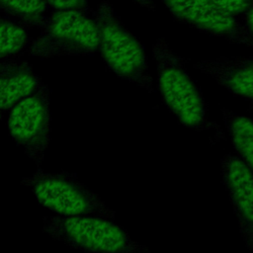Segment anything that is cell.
Returning <instances> with one entry per match:
<instances>
[{
    "label": "cell",
    "mask_w": 253,
    "mask_h": 253,
    "mask_svg": "<svg viewBox=\"0 0 253 253\" xmlns=\"http://www.w3.org/2000/svg\"><path fill=\"white\" fill-rule=\"evenodd\" d=\"M214 5L221 11L237 17L245 13L253 4V1H213Z\"/></svg>",
    "instance_id": "15"
},
{
    "label": "cell",
    "mask_w": 253,
    "mask_h": 253,
    "mask_svg": "<svg viewBox=\"0 0 253 253\" xmlns=\"http://www.w3.org/2000/svg\"><path fill=\"white\" fill-rule=\"evenodd\" d=\"M221 175L242 239L246 247L253 251V175L232 154H226L221 159Z\"/></svg>",
    "instance_id": "8"
},
{
    "label": "cell",
    "mask_w": 253,
    "mask_h": 253,
    "mask_svg": "<svg viewBox=\"0 0 253 253\" xmlns=\"http://www.w3.org/2000/svg\"><path fill=\"white\" fill-rule=\"evenodd\" d=\"M222 115L236 156L253 175V120L225 108Z\"/></svg>",
    "instance_id": "11"
},
{
    "label": "cell",
    "mask_w": 253,
    "mask_h": 253,
    "mask_svg": "<svg viewBox=\"0 0 253 253\" xmlns=\"http://www.w3.org/2000/svg\"><path fill=\"white\" fill-rule=\"evenodd\" d=\"M157 69V86L167 108L186 127L204 131L218 129L209 120L205 99L185 67V59L176 54L164 38L152 48Z\"/></svg>",
    "instance_id": "1"
},
{
    "label": "cell",
    "mask_w": 253,
    "mask_h": 253,
    "mask_svg": "<svg viewBox=\"0 0 253 253\" xmlns=\"http://www.w3.org/2000/svg\"><path fill=\"white\" fill-rule=\"evenodd\" d=\"M47 3L52 11L94 13V10L86 1H47Z\"/></svg>",
    "instance_id": "14"
},
{
    "label": "cell",
    "mask_w": 253,
    "mask_h": 253,
    "mask_svg": "<svg viewBox=\"0 0 253 253\" xmlns=\"http://www.w3.org/2000/svg\"><path fill=\"white\" fill-rule=\"evenodd\" d=\"M21 184L29 187L37 201L58 216L115 218V211L82 184L74 173H46L38 168L32 176L23 178Z\"/></svg>",
    "instance_id": "5"
},
{
    "label": "cell",
    "mask_w": 253,
    "mask_h": 253,
    "mask_svg": "<svg viewBox=\"0 0 253 253\" xmlns=\"http://www.w3.org/2000/svg\"><path fill=\"white\" fill-rule=\"evenodd\" d=\"M173 18L203 33L224 38L245 44L253 49V35L237 17L218 9L213 1H166L163 2Z\"/></svg>",
    "instance_id": "7"
},
{
    "label": "cell",
    "mask_w": 253,
    "mask_h": 253,
    "mask_svg": "<svg viewBox=\"0 0 253 253\" xmlns=\"http://www.w3.org/2000/svg\"><path fill=\"white\" fill-rule=\"evenodd\" d=\"M242 16H243L244 24L246 25V27L249 29V31L253 35V4L245 13L242 14Z\"/></svg>",
    "instance_id": "16"
},
{
    "label": "cell",
    "mask_w": 253,
    "mask_h": 253,
    "mask_svg": "<svg viewBox=\"0 0 253 253\" xmlns=\"http://www.w3.org/2000/svg\"><path fill=\"white\" fill-rule=\"evenodd\" d=\"M13 140L40 167L50 140L49 89L45 85L14 107L7 121Z\"/></svg>",
    "instance_id": "6"
},
{
    "label": "cell",
    "mask_w": 253,
    "mask_h": 253,
    "mask_svg": "<svg viewBox=\"0 0 253 253\" xmlns=\"http://www.w3.org/2000/svg\"><path fill=\"white\" fill-rule=\"evenodd\" d=\"M45 84L33 71L28 61L19 57L1 59V115L11 111L23 100L33 96Z\"/></svg>",
    "instance_id": "10"
},
{
    "label": "cell",
    "mask_w": 253,
    "mask_h": 253,
    "mask_svg": "<svg viewBox=\"0 0 253 253\" xmlns=\"http://www.w3.org/2000/svg\"><path fill=\"white\" fill-rule=\"evenodd\" d=\"M248 110H249L250 114H251L252 117H253V102H250V105H249V107H248ZM252 120H253V119H252Z\"/></svg>",
    "instance_id": "17"
},
{
    "label": "cell",
    "mask_w": 253,
    "mask_h": 253,
    "mask_svg": "<svg viewBox=\"0 0 253 253\" xmlns=\"http://www.w3.org/2000/svg\"><path fill=\"white\" fill-rule=\"evenodd\" d=\"M42 230L87 253H150L113 220L98 216H45Z\"/></svg>",
    "instance_id": "3"
},
{
    "label": "cell",
    "mask_w": 253,
    "mask_h": 253,
    "mask_svg": "<svg viewBox=\"0 0 253 253\" xmlns=\"http://www.w3.org/2000/svg\"><path fill=\"white\" fill-rule=\"evenodd\" d=\"M99 30V50L109 70L123 80L135 83L153 93L147 58L140 42L126 28L109 2L94 10Z\"/></svg>",
    "instance_id": "2"
},
{
    "label": "cell",
    "mask_w": 253,
    "mask_h": 253,
    "mask_svg": "<svg viewBox=\"0 0 253 253\" xmlns=\"http://www.w3.org/2000/svg\"><path fill=\"white\" fill-rule=\"evenodd\" d=\"M29 29L4 16L1 17V59L15 58L29 47Z\"/></svg>",
    "instance_id": "13"
},
{
    "label": "cell",
    "mask_w": 253,
    "mask_h": 253,
    "mask_svg": "<svg viewBox=\"0 0 253 253\" xmlns=\"http://www.w3.org/2000/svg\"><path fill=\"white\" fill-rule=\"evenodd\" d=\"M193 67L212 77L234 96L253 102V57H219L202 60Z\"/></svg>",
    "instance_id": "9"
},
{
    "label": "cell",
    "mask_w": 253,
    "mask_h": 253,
    "mask_svg": "<svg viewBox=\"0 0 253 253\" xmlns=\"http://www.w3.org/2000/svg\"><path fill=\"white\" fill-rule=\"evenodd\" d=\"M99 50V30L94 13L52 11L26 53L41 58L92 55Z\"/></svg>",
    "instance_id": "4"
},
{
    "label": "cell",
    "mask_w": 253,
    "mask_h": 253,
    "mask_svg": "<svg viewBox=\"0 0 253 253\" xmlns=\"http://www.w3.org/2000/svg\"><path fill=\"white\" fill-rule=\"evenodd\" d=\"M48 8L47 1H0L3 16L29 30L42 26Z\"/></svg>",
    "instance_id": "12"
}]
</instances>
